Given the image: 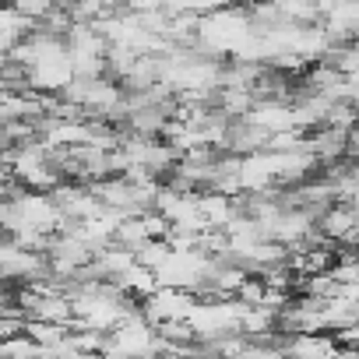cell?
Segmentation results:
<instances>
[{"label":"cell","instance_id":"6da1fadb","mask_svg":"<svg viewBox=\"0 0 359 359\" xmlns=\"http://www.w3.org/2000/svg\"><path fill=\"white\" fill-rule=\"evenodd\" d=\"M198 303H201V299H198L194 292H184V289H158L151 299L141 303V313H144L155 327H165V324H184V320L194 313Z\"/></svg>","mask_w":359,"mask_h":359},{"label":"cell","instance_id":"7a4b0ae2","mask_svg":"<svg viewBox=\"0 0 359 359\" xmlns=\"http://www.w3.org/2000/svg\"><path fill=\"white\" fill-rule=\"evenodd\" d=\"M285 359H341L345 348L334 334H282Z\"/></svg>","mask_w":359,"mask_h":359}]
</instances>
